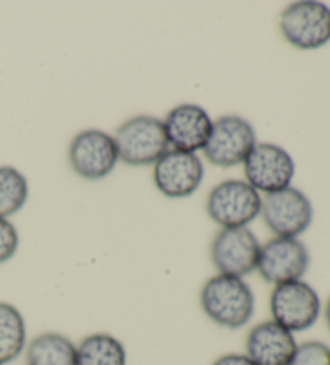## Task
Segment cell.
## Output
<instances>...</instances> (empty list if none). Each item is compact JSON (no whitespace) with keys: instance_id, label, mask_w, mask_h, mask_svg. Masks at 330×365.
<instances>
[{"instance_id":"cell-1","label":"cell","mask_w":330,"mask_h":365,"mask_svg":"<svg viewBox=\"0 0 330 365\" xmlns=\"http://www.w3.org/2000/svg\"><path fill=\"white\" fill-rule=\"evenodd\" d=\"M200 306L213 324L227 330H240L255 316L256 299L245 279L216 274L203 283Z\"/></svg>"},{"instance_id":"cell-2","label":"cell","mask_w":330,"mask_h":365,"mask_svg":"<svg viewBox=\"0 0 330 365\" xmlns=\"http://www.w3.org/2000/svg\"><path fill=\"white\" fill-rule=\"evenodd\" d=\"M115 137L119 161L128 166H154L169 150L161 119L139 115L119 125Z\"/></svg>"},{"instance_id":"cell-3","label":"cell","mask_w":330,"mask_h":365,"mask_svg":"<svg viewBox=\"0 0 330 365\" xmlns=\"http://www.w3.org/2000/svg\"><path fill=\"white\" fill-rule=\"evenodd\" d=\"M263 198L249 182L229 179L211 188L206 198V214L221 229L249 227L261 216Z\"/></svg>"},{"instance_id":"cell-4","label":"cell","mask_w":330,"mask_h":365,"mask_svg":"<svg viewBox=\"0 0 330 365\" xmlns=\"http://www.w3.org/2000/svg\"><path fill=\"white\" fill-rule=\"evenodd\" d=\"M256 143V130L249 119L226 115L213 121L211 134L201 152L213 166L226 169L244 165Z\"/></svg>"},{"instance_id":"cell-5","label":"cell","mask_w":330,"mask_h":365,"mask_svg":"<svg viewBox=\"0 0 330 365\" xmlns=\"http://www.w3.org/2000/svg\"><path fill=\"white\" fill-rule=\"evenodd\" d=\"M271 320L295 335L309 330L321 316L322 303L316 289L304 280L282 283L272 288L269 297Z\"/></svg>"},{"instance_id":"cell-6","label":"cell","mask_w":330,"mask_h":365,"mask_svg":"<svg viewBox=\"0 0 330 365\" xmlns=\"http://www.w3.org/2000/svg\"><path fill=\"white\" fill-rule=\"evenodd\" d=\"M279 29L290 46L316 50L330 42V9L316 0L290 4L279 18Z\"/></svg>"},{"instance_id":"cell-7","label":"cell","mask_w":330,"mask_h":365,"mask_svg":"<svg viewBox=\"0 0 330 365\" xmlns=\"http://www.w3.org/2000/svg\"><path fill=\"white\" fill-rule=\"evenodd\" d=\"M69 166L79 178L100 180L110 175L119 161L115 137L100 129L76 134L68 150Z\"/></svg>"},{"instance_id":"cell-8","label":"cell","mask_w":330,"mask_h":365,"mask_svg":"<svg viewBox=\"0 0 330 365\" xmlns=\"http://www.w3.org/2000/svg\"><path fill=\"white\" fill-rule=\"evenodd\" d=\"M259 250L261 243L250 227L221 229L213 238L209 256L218 274L244 279L256 270Z\"/></svg>"},{"instance_id":"cell-9","label":"cell","mask_w":330,"mask_h":365,"mask_svg":"<svg viewBox=\"0 0 330 365\" xmlns=\"http://www.w3.org/2000/svg\"><path fill=\"white\" fill-rule=\"evenodd\" d=\"M313 205L300 188L287 187L263 198L261 216L276 237L298 238L313 222Z\"/></svg>"},{"instance_id":"cell-10","label":"cell","mask_w":330,"mask_h":365,"mask_svg":"<svg viewBox=\"0 0 330 365\" xmlns=\"http://www.w3.org/2000/svg\"><path fill=\"white\" fill-rule=\"evenodd\" d=\"M309 267V251L298 238L274 237L261 245L256 272L272 287L303 280Z\"/></svg>"},{"instance_id":"cell-11","label":"cell","mask_w":330,"mask_h":365,"mask_svg":"<svg viewBox=\"0 0 330 365\" xmlns=\"http://www.w3.org/2000/svg\"><path fill=\"white\" fill-rule=\"evenodd\" d=\"M245 180L259 193H274L291 185L295 161L276 143H256L244 161Z\"/></svg>"},{"instance_id":"cell-12","label":"cell","mask_w":330,"mask_h":365,"mask_svg":"<svg viewBox=\"0 0 330 365\" xmlns=\"http://www.w3.org/2000/svg\"><path fill=\"white\" fill-rule=\"evenodd\" d=\"M205 179V166L196 153L169 148L154 165V182L168 198H187Z\"/></svg>"},{"instance_id":"cell-13","label":"cell","mask_w":330,"mask_h":365,"mask_svg":"<svg viewBox=\"0 0 330 365\" xmlns=\"http://www.w3.org/2000/svg\"><path fill=\"white\" fill-rule=\"evenodd\" d=\"M164 130L169 148L196 153L203 150L211 134L213 119L200 105L182 103L174 106L164 118Z\"/></svg>"},{"instance_id":"cell-14","label":"cell","mask_w":330,"mask_h":365,"mask_svg":"<svg viewBox=\"0 0 330 365\" xmlns=\"http://www.w3.org/2000/svg\"><path fill=\"white\" fill-rule=\"evenodd\" d=\"M296 346L294 333L274 320H266L249 331L245 354L256 365H290Z\"/></svg>"},{"instance_id":"cell-15","label":"cell","mask_w":330,"mask_h":365,"mask_svg":"<svg viewBox=\"0 0 330 365\" xmlns=\"http://www.w3.org/2000/svg\"><path fill=\"white\" fill-rule=\"evenodd\" d=\"M76 365H128V351L110 333H92L76 344Z\"/></svg>"},{"instance_id":"cell-16","label":"cell","mask_w":330,"mask_h":365,"mask_svg":"<svg viewBox=\"0 0 330 365\" xmlns=\"http://www.w3.org/2000/svg\"><path fill=\"white\" fill-rule=\"evenodd\" d=\"M28 365H76V344L56 331H44L31 339L26 349Z\"/></svg>"},{"instance_id":"cell-17","label":"cell","mask_w":330,"mask_h":365,"mask_svg":"<svg viewBox=\"0 0 330 365\" xmlns=\"http://www.w3.org/2000/svg\"><path fill=\"white\" fill-rule=\"evenodd\" d=\"M26 346V320L21 311L7 301H0V364L16 361Z\"/></svg>"},{"instance_id":"cell-18","label":"cell","mask_w":330,"mask_h":365,"mask_svg":"<svg viewBox=\"0 0 330 365\" xmlns=\"http://www.w3.org/2000/svg\"><path fill=\"white\" fill-rule=\"evenodd\" d=\"M29 197L28 179L14 166H0V217L9 219L23 210Z\"/></svg>"},{"instance_id":"cell-19","label":"cell","mask_w":330,"mask_h":365,"mask_svg":"<svg viewBox=\"0 0 330 365\" xmlns=\"http://www.w3.org/2000/svg\"><path fill=\"white\" fill-rule=\"evenodd\" d=\"M290 365H330V348L321 341H304L296 346Z\"/></svg>"},{"instance_id":"cell-20","label":"cell","mask_w":330,"mask_h":365,"mask_svg":"<svg viewBox=\"0 0 330 365\" xmlns=\"http://www.w3.org/2000/svg\"><path fill=\"white\" fill-rule=\"evenodd\" d=\"M20 247V234L10 219L0 217V266L9 262Z\"/></svg>"},{"instance_id":"cell-21","label":"cell","mask_w":330,"mask_h":365,"mask_svg":"<svg viewBox=\"0 0 330 365\" xmlns=\"http://www.w3.org/2000/svg\"><path fill=\"white\" fill-rule=\"evenodd\" d=\"M211 365H256L251 359L242 352H229V354L219 356Z\"/></svg>"},{"instance_id":"cell-22","label":"cell","mask_w":330,"mask_h":365,"mask_svg":"<svg viewBox=\"0 0 330 365\" xmlns=\"http://www.w3.org/2000/svg\"><path fill=\"white\" fill-rule=\"evenodd\" d=\"M324 319H326V324H327L329 330H330V298L327 299L326 307H324Z\"/></svg>"},{"instance_id":"cell-23","label":"cell","mask_w":330,"mask_h":365,"mask_svg":"<svg viewBox=\"0 0 330 365\" xmlns=\"http://www.w3.org/2000/svg\"><path fill=\"white\" fill-rule=\"evenodd\" d=\"M0 365H2V364H0Z\"/></svg>"}]
</instances>
